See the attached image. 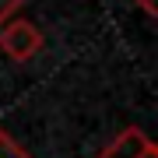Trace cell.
Masks as SVG:
<instances>
[{"instance_id":"1","label":"cell","mask_w":158,"mask_h":158,"mask_svg":"<svg viewBox=\"0 0 158 158\" xmlns=\"http://www.w3.org/2000/svg\"><path fill=\"white\" fill-rule=\"evenodd\" d=\"M42 49V32L35 28V21H25V18H11L0 28V53L14 63H28L35 53Z\"/></svg>"},{"instance_id":"2","label":"cell","mask_w":158,"mask_h":158,"mask_svg":"<svg viewBox=\"0 0 158 158\" xmlns=\"http://www.w3.org/2000/svg\"><path fill=\"white\" fill-rule=\"evenodd\" d=\"M95 158H158V148H155V141L141 127H127V130H119Z\"/></svg>"},{"instance_id":"3","label":"cell","mask_w":158,"mask_h":158,"mask_svg":"<svg viewBox=\"0 0 158 158\" xmlns=\"http://www.w3.org/2000/svg\"><path fill=\"white\" fill-rule=\"evenodd\" d=\"M0 158H32V155L25 151V148L18 144V141H14L11 134H7L4 127H0Z\"/></svg>"},{"instance_id":"4","label":"cell","mask_w":158,"mask_h":158,"mask_svg":"<svg viewBox=\"0 0 158 158\" xmlns=\"http://www.w3.org/2000/svg\"><path fill=\"white\" fill-rule=\"evenodd\" d=\"M21 4H25V0H0V25L11 21V18L21 11Z\"/></svg>"},{"instance_id":"5","label":"cell","mask_w":158,"mask_h":158,"mask_svg":"<svg viewBox=\"0 0 158 158\" xmlns=\"http://www.w3.org/2000/svg\"><path fill=\"white\" fill-rule=\"evenodd\" d=\"M137 7H141V11L148 14V18H158V0H134Z\"/></svg>"}]
</instances>
